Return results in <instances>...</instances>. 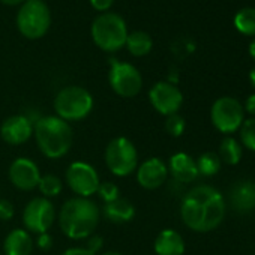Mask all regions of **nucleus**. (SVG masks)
<instances>
[{
    "label": "nucleus",
    "mask_w": 255,
    "mask_h": 255,
    "mask_svg": "<svg viewBox=\"0 0 255 255\" xmlns=\"http://www.w3.org/2000/svg\"><path fill=\"white\" fill-rule=\"evenodd\" d=\"M227 212L224 195L210 185H197L189 189L180 203L183 224L195 233L216 230Z\"/></svg>",
    "instance_id": "obj_1"
},
{
    "label": "nucleus",
    "mask_w": 255,
    "mask_h": 255,
    "mask_svg": "<svg viewBox=\"0 0 255 255\" xmlns=\"http://www.w3.org/2000/svg\"><path fill=\"white\" fill-rule=\"evenodd\" d=\"M101 212L90 198L74 197L65 201L59 212L62 233L72 240H83L92 236L99 224Z\"/></svg>",
    "instance_id": "obj_2"
},
{
    "label": "nucleus",
    "mask_w": 255,
    "mask_h": 255,
    "mask_svg": "<svg viewBox=\"0 0 255 255\" xmlns=\"http://www.w3.org/2000/svg\"><path fill=\"white\" fill-rule=\"evenodd\" d=\"M33 135L41 153L48 159L65 156L74 143V132L68 122L57 116H45L33 125Z\"/></svg>",
    "instance_id": "obj_3"
},
{
    "label": "nucleus",
    "mask_w": 255,
    "mask_h": 255,
    "mask_svg": "<svg viewBox=\"0 0 255 255\" xmlns=\"http://www.w3.org/2000/svg\"><path fill=\"white\" fill-rule=\"evenodd\" d=\"M92 39L105 53H116L125 47L128 38V27L116 12H104L92 23Z\"/></svg>",
    "instance_id": "obj_4"
},
{
    "label": "nucleus",
    "mask_w": 255,
    "mask_h": 255,
    "mask_svg": "<svg viewBox=\"0 0 255 255\" xmlns=\"http://www.w3.org/2000/svg\"><path fill=\"white\" fill-rule=\"evenodd\" d=\"M54 110L68 123L83 120L93 110V96L81 86H66L56 95Z\"/></svg>",
    "instance_id": "obj_5"
},
{
    "label": "nucleus",
    "mask_w": 255,
    "mask_h": 255,
    "mask_svg": "<svg viewBox=\"0 0 255 255\" xmlns=\"http://www.w3.org/2000/svg\"><path fill=\"white\" fill-rule=\"evenodd\" d=\"M51 26V14L44 0H26L17 14V27L27 39L42 38Z\"/></svg>",
    "instance_id": "obj_6"
},
{
    "label": "nucleus",
    "mask_w": 255,
    "mask_h": 255,
    "mask_svg": "<svg viewBox=\"0 0 255 255\" xmlns=\"http://www.w3.org/2000/svg\"><path fill=\"white\" fill-rule=\"evenodd\" d=\"M105 164L117 177H126L137 170L138 152L135 144L126 137H116L105 149Z\"/></svg>",
    "instance_id": "obj_7"
},
{
    "label": "nucleus",
    "mask_w": 255,
    "mask_h": 255,
    "mask_svg": "<svg viewBox=\"0 0 255 255\" xmlns=\"http://www.w3.org/2000/svg\"><path fill=\"white\" fill-rule=\"evenodd\" d=\"M243 105L239 99L233 96H221L218 98L210 108V120L215 129L221 134L231 135L239 131L245 117Z\"/></svg>",
    "instance_id": "obj_8"
},
{
    "label": "nucleus",
    "mask_w": 255,
    "mask_h": 255,
    "mask_svg": "<svg viewBox=\"0 0 255 255\" xmlns=\"http://www.w3.org/2000/svg\"><path fill=\"white\" fill-rule=\"evenodd\" d=\"M108 81L113 92L122 98H134L143 89V77L140 71L128 62H120L116 59L110 60Z\"/></svg>",
    "instance_id": "obj_9"
},
{
    "label": "nucleus",
    "mask_w": 255,
    "mask_h": 255,
    "mask_svg": "<svg viewBox=\"0 0 255 255\" xmlns=\"http://www.w3.org/2000/svg\"><path fill=\"white\" fill-rule=\"evenodd\" d=\"M66 183L71 188L77 197L90 198L98 192V188L101 185L98 171L87 162L75 161L72 162L66 170Z\"/></svg>",
    "instance_id": "obj_10"
},
{
    "label": "nucleus",
    "mask_w": 255,
    "mask_h": 255,
    "mask_svg": "<svg viewBox=\"0 0 255 255\" xmlns=\"http://www.w3.org/2000/svg\"><path fill=\"white\" fill-rule=\"evenodd\" d=\"M56 219L54 204L45 197H36L30 200L23 210V224L26 230L35 234L48 233Z\"/></svg>",
    "instance_id": "obj_11"
},
{
    "label": "nucleus",
    "mask_w": 255,
    "mask_h": 255,
    "mask_svg": "<svg viewBox=\"0 0 255 255\" xmlns=\"http://www.w3.org/2000/svg\"><path fill=\"white\" fill-rule=\"evenodd\" d=\"M149 101L159 114L168 117L179 113L183 104V93L170 81H158L149 90Z\"/></svg>",
    "instance_id": "obj_12"
},
{
    "label": "nucleus",
    "mask_w": 255,
    "mask_h": 255,
    "mask_svg": "<svg viewBox=\"0 0 255 255\" xmlns=\"http://www.w3.org/2000/svg\"><path fill=\"white\" fill-rule=\"evenodd\" d=\"M9 180L20 191H33L41 180V171L35 161L29 158H17L9 167Z\"/></svg>",
    "instance_id": "obj_13"
},
{
    "label": "nucleus",
    "mask_w": 255,
    "mask_h": 255,
    "mask_svg": "<svg viewBox=\"0 0 255 255\" xmlns=\"http://www.w3.org/2000/svg\"><path fill=\"white\" fill-rule=\"evenodd\" d=\"M33 135V123L24 114L8 117L0 126V137L11 146H20L30 140Z\"/></svg>",
    "instance_id": "obj_14"
},
{
    "label": "nucleus",
    "mask_w": 255,
    "mask_h": 255,
    "mask_svg": "<svg viewBox=\"0 0 255 255\" xmlns=\"http://www.w3.org/2000/svg\"><path fill=\"white\" fill-rule=\"evenodd\" d=\"M168 179V167L161 158H149L137 170V182L147 191L161 188Z\"/></svg>",
    "instance_id": "obj_15"
},
{
    "label": "nucleus",
    "mask_w": 255,
    "mask_h": 255,
    "mask_svg": "<svg viewBox=\"0 0 255 255\" xmlns=\"http://www.w3.org/2000/svg\"><path fill=\"white\" fill-rule=\"evenodd\" d=\"M230 204L239 213L255 210V182L243 179L230 188Z\"/></svg>",
    "instance_id": "obj_16"
},
{
    "label": "nucleus",
    "mask_w": 255,
    "mask_h": 255,
    "mask_svg": "<svg viewBox=\"0 0 255 255\" xmlns=\"http://www.w3.org/2000/svg\"><path fill=\"white\" fill-rule=\"evenodd\" d=\"M167 167H168V174H171L176 182L191 183V182L197 180V177H198L195 159L185 152L174 153L170 158Z\"/></svg>",
    "instance_id": "obj_17"
},
{
    "label": "nucleus",
    "mask_w": 255,
    "mask_h": 255,
    "mask_svg": "<svg viewBox=\"0 0 255 255\" xmlns=\"http://www.w3.org/2000/svg\"><path fill=\"white\" fill-rule=\"evenodd\" d=\"M153 249L156 255H183L186 246L179 231L173 228H165L156 236Z\"/></svg>",
    "instance_id": "obj_18"
},
{
    "label": "nucleus",
    "mask_w": 255,
    "mask_h": 255,
    "mask_svg": "<svg viewBox=\"0 0 255 255\" xmlns=\"http://www.w3.org/2000/svg\"><path fill=\"white\" fill-rule=\"evenodd\" d=\"M33 251V240L29 231L23 228L12 230L3 242V252L6 255H30Z\"/></svg>",
    "instance_id": "obj_19"
},
{
    "label": "nucleus",
    "mask_w": 255,
    "mask_h": 255,
    "mask_svg": "<svg viewBox=\"0 0 255 255\" xmlns=\"http://www.w3.org/2000/svg\"><path fill=\"white\" fill-rule=\"evenodd\" d=\"M104 215L108 221L116 224H125L134 219L135 216V207L128 200L119 197L117 200L104 204Z\"/></svg>",
    "instance_id": "obj_20"
},
{
    "label": "nucleus",
    "mask_w": 255,
    "mask_h": 255,
    "mask_svg": "<svg viewBox=\"0 0 255 255\" xmlns=\"http://www.w3.org/2000/svg\"><path fill=\"white\" fill-rule=\"evenodd\" d=\"M125 45H126L128 51H129L132 56L143 57V56H147L152 51L153 41H152L149 33H146L143 30H135L132 33H128Z\"/></svg>",
    "instance_id": "obj_21"
},
{
    "label": "nucleus",
    "mask_w": 255,
    "mask_h": 255,
    "mask_svg": "<svg viewBox=\"0 0 255 255\" xmlns=\"http://www.w3.org/2000/svg\"><path fill=\"white\" fill-rule=\"evenodd\" d=\"M218 156L221 159L222 164L227 165H237L242 161L243 156V147L240 146L239 140H236L231 135H227L222 138L221 144H219V152Z\"/></svg>",
    "instance_id": "obj_22"
},
{
    "label": "nucleus",
    "mask_w": 255,
    "mask_h": 255,
    "mask_svg": "<svg viewBox=\"0 0 255 255\" xmlns=\"http://www.w3.org/2000/svg\"><path fill=\"white\" fill-rule=\"evenodd\" d=\"M197 170H198V176H204V177H212L216 176L221 171L222 162L218 156V153L215 152H204L201 153L197 159Z\"/></svg>",
    "instance_id": "obj_23"
},
{
    "label": "nucleus",
    "mask_w": 255,
    "mask_h": 255,
    "mask_svg": "<svg viewBox=\"0 0 255 255\" xmlns=\"http://www.w3.org/2000/svg\"><path fill=\"white\" fill-rule=\"evenodd\" d=\"M234 27L245 36H255V8H242L234 15Z\"/></svg>",
    "instance_id": "obj_24"
},
{
    "label": "nucleus",
    "mask_w": 255,
    "mask_h": 255,
    "mask_svg": "<svg viewBox=\"0 0 255 255\" xmlns=\"http://www.w3.org/2000/svg\"><path fill=\"white\" fill-rule=\"evenodd\" d=\"M240 146L249 152H255V117H248L239 128Z\"/></svg>",
    "instance_id": "obj_25"
},
{
    "label": "nucleus",
    "mask_w": 255,
    "mask_h": 255,
    "mask_svg": "<svg viewBox=\"0 0 255 255\" xmlns=\"http://www.w3.org/2000/svg\"><path fill=\"white\" fill-rule=\"evenodd\" d=\"M38 189L41 191V194L45 197V198H53V197H57L62 189H63V183L60 180V177L54 176V174H45V176H41V180H39V185H38Z\"/></svg>",
    "instance_id": "obj_26"
},
{
    "label": "nucleus",
    "mask_w": 255,
    "mask_h": 255,
    "mask_svg": "<svg viewBox=\"0 0 255 255\" xmlns=\"http://www.w3.org/2000/svg\"><path fill=\"white\" fill-rule=\"evenodd\" d=\"M186 129V122L185 119L177 113V114H171L165 119V131L168 135L171 137H182L183 132Z\"/></svg>",
    "instance_id": "obj_27"
},
{
    "label": "nucleus",
    "mask_w": 255,
    "mask_h": 255,
    "mask_svg": "<svg viewBox=\"0 0 255 255\" xmlns=\"http://www.w3.org/2000/svg\"><path fill=\"white\" fill-rule=\"evenodd\" d=\"M96 194H98L99 198L104 201V204L111 203V201H114V200H117V198L120 197V195H119V194H120L119 186H117L116 183H113V182H101V185H99Z\"/></svg>",
    "instance_id": "obj_28"
},
{
    "label": "nucleus",
    "mask_w": 255,
    "mask_h": 255,
    "mask_svg": "<svg viewBox=\"0 0 255 255\" xmlns=\"http://www.w3.org/2000/svg\"><path fill=\"white\" fill-rule=\"evenodd\" d=\"M15 213L14 204L9 200H0V221H11Z\"/></svg>",
    "instance_id": "obj_29"
},
{
    "label": "nucleus",
    "mask_w": 255,
    "mask_h": 255,
    "mask_svg": "<svg viewBox=\"0 0 255 255\" xmlns=\"http://www.w3.org/2000/svg\"><path fill=\"white\" fill-rule=\"evenodd\" d=\"M102 246H104V239L101 237V236H89L87 239H86V249L87 251H90L92 254H98L101 249H102Z\"/></svg>",
    "instance_id": "obj_30"
},
{
    "label": "nucleus",
    "mask_w": 255,
    "mask_h": 255,
    "mask_svg": "<svg viewBox=\"0 0 255 255\" xmlns=\"http://www.w3.org/2000/svg\"><path fill=\"white\" fill-rule=\"evenodd\" d=\"M36 245H38V248H39V249H42V251H48V249L53 246V237H51L48 233L38 234Z\"/></svg>",
    "instance_id": "obj_31"
},
{
    "label": "nucleus",
    "mask_w": 255,
    "mask_h": 255,
    "mask_svg": "<svg viewBox=\"0 0 255 255\" xmlns=\"http://www.w3.org/2000/svg\"><path fill=\"white\" fill-rule=\"evenodd\" d=\"M113 3H114V0H90V5L93 6V9L99 12H108Z\"/></svg>",
    "instance_id": "obj_32"
},
{
    "label": "nucleus",
    "mask_w": 255,
    "mask_h": 255,
    "mask_svg": "<svg viewBox=\"0 0 255 255\" xmlns=\"http://www.w3.org/2000/svg\"><path fill=\"white\" fill-rule=\"evenodd\" d=\"M243 110H245V113L251 114V117H255V93H252L246 98V101L243 104Z\"/></svg>",
    "instance_id": "obj_33"
},
{
    "label": "nucleus",
    "mask_w": 255,
    "mask_h": 255,
    "mask_svg": "<svg viewBox=\"0 0 255 255\" xmlns=\"http://www.w3.org/2000/svg\"><path fill=\"white\" fill-rule=\"evenodd\" d=\"M62 255H95V254H92L90 251H87L84 246H83V248H81V246H75V248L66 249Z\"/></svg>",
    "instance_id": "obj_34"
},
{
    "label": "nucleus",
    "mask_w": 255,
    "mask_h": 255,
    "mask_svg": "<svg viewBox=\"0 0 255 255\" xmlns=\"http://www.w3.org/2000/svg\"><path fill=\"white\" fill-rule=\"evenodd\" d=\"M0 2L6 6H18V5H23L26 0H0Z\"/></svg>",
    "instance_id": "obj_35"
},
{
    "label": "nucleus",
    "mask_w": 255,
    "mask_h": 255,
    "mask_svg": "<svg viewBox=\"0 0 255 255\" xmlns=\"http://www.w3.org/2000/svg\"><path fill=\"white\" fill-rule=\"evenodd\" d=\"M248 51H249V56L255 60V38L252 39V42L249 44V48H248Z\"/></svg>",
    "instance_id": "obj_36"
},
{
    "label": "nucleus",
    "mask_w": 255,
    "mask_h": 255,
    "mask_svg": "<svg viewBox=\"0 0 255 255\" xmlns=\"http://www.w3.org/2000/svg\"><path fill=\"white\" fill-rule=\"evenodd\" d=\"M249 81H251V84L254 86V89H255V66L251 69V72H249Z\"/></svg>",
    "instance_id": "obj_37"
},
{
    "label": "nucleus",
    "mask_w": 255,
    "mask_h": 255,
    "mask_svg": "<svg viewBox=\"0 0 255 255\" xmlns=\"http://www.w3.org/2000/svg\"><path fill=\"white\" fill-rule=\"evenodd\" d=\"M101 255H122V254L117 252V251H107V252H104V254H101Z\"/></svg>",
    "instance_id": "obj_38"
}]
</instances>
